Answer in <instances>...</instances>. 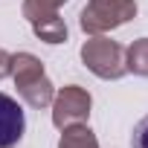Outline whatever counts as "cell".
I'll return each instance as SVG.
<instances>
[{"label":"cell","instance_id":"obj_1","mask_svg":"<svg viewBox=\"0 0 148 148\" xmlns=\"http://www.w3.org/2000/svg\"><path fill=\"white\" fill-rule=\"evenodd\" d=\"M136 15V3L134 0H90L82 9V29L87 35H102L125 21H131Z\"/></svg>","mask_w":148,"mask_h":148},{"label":"cell","instance_id":"obj_2","mask_svg":"<svg viewBox=\"0 0 148 148\" xmlns=\"http://www.w3.org/2000/svg\"><path fill=\"white\" fill-rule=\"evenodd\" d=\"M82 61L99 79H122L125 76V52L110 38H102V35L90 38L82 47Z\"/></svg>","mask_w":148,"mask_h":148},{"label":"cell","instance_id":"obj_3","mask_svg":"<svg viewBox=\"0 0 148 148\" xmlns=\"http://www.w3.org/2000/svg\"><path fill=\"white\" fill-rule=\"evenodd\" d=\"M90 116V93L79 84L64 87L55 99H52V122L55 128H70V125H82Z\"/></svg>","mask_w":148,"mask_h":148},{"label":"cell","instance_id":"obj_4","mask_svg":"<svg viewBox=\"0 0 148 148\" xmlns=\"http://www.w3.org/2000/svg\"><path fill=\"white\" fill-rule=\"evenodd\" d=\"M26 131V116L18 99L0 93V148H12L23 139Z\"/></svg>","mask_w":148,"mask_h":148},{"label":"cell","instance_id":"obj_5","mask_svg":"<svg viewBox=\"0 0 148 148\" xmlns=\"http://www.w3.org/2000/svg\"><path fill=\"white\" fill-rule=\"evenodd\" d=\"M18 93H21V99H23L29 108H47V105H52V99H55L52 82H49L47 76H41L38 82H32V84H26V87H18Z\"/></svg>","mask_w":148,"mask_h":148},{"label":"cell","instance_id":"obj_6","mask_svg":"<svg viewBox=\"0 0 148 148\" xmlns=\"http://www.w3.org/2000/svg\"><path fill=\"white\" fill-rule=\"evenodd\" d=\"M32 29H35V35H38L41 41H47V44H64V41H67V23L58 18V12L32 21Z\"/></svg>","mask_w":148,"mask_h":148},{"label":"cell","instance_id":"obj_7","mask_svg":"<svg viewBox=\"0 0 148 148\" xmlns=\"http://www.w3.org/2000/svg\"><path fill=\"white\" fill-rule=\"evenodd\" d=\"M58 148H99V142H96L93 131L82 122V125H70V128H64V136H61Z\"/></svg>","mask_w":148,"mask_h":148},{"label":"cell","instance_id":"obj_8","mask_svg":"<svg viewBox=\"0 0 148 148\" xmlns=\"http://www.w3.org/2000/svg\"><path fill=\"white\" fill-rule=\"evenodd\" d=\"M125 70L136 73V76H148V38H139L128 47V61Z\"/></svg>","mask_w":148,"mask_h":148},{"label":"cell","instance_id":"obj_9","mask_svg":"<svg viewBox=\"0 0 148 148\" xmlns=\"http://www.w3.org/2000/svg\"><path fill=\"white\" fill-rule=\"evenodd\" d=\"M61 3H67V0H23V15H26L29 23H32V21H38V18L55 15Z\"/></svg>","mask_w":148,"mask_h":148},{"label":"cell","instance_id":"obj_10","mask_svg":"<svg viewBox=\"0 0 148 148\" xmlns=\"http://www.w3.org/2000/svg\"><path fill=\"white\" fill-rule=\"evenodd\" d=\"M131 148H148V116H142V119L134 125V134H131Z\"/></svg>","mask_w":148,"mask_h":148},{"label":"cell","instance_id":"obj_11","mask_svg":"<svg viewBox=\"0 0 148 148\" xmlns=\"http://www.w3.org/2000/svg\"><path fill=\"white\" fill-rule=\"evenodd\" d=\"M12 76V55L6 49H0V79H6Z\"/></svg>","mask_w":148,"mask_h":148}]
</instances>
